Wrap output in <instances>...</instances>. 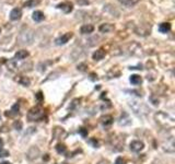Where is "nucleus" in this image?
<instances>
[{
    "label": "nucleus",
    "instance_id": "33",
    "mask_svg": "<svg viewBox=\"0 0 175 164\" xmlns=\"http://www.w3.org/2000/svg\"><path fill=\"white\" fill-rule=\"evenodd\" d=\"M43 159H44L45 161H48V160H49V157H48V154H45V157H43Z\"/></svg>",
    "mask_w": 175,
    "mask_h": 164
},
{
    "label": "nucleus",
    "instance_id": "18",
    "mask_svg": "<svg viewBox=\"0 0 175 164\" xmlns=\"http://www.w3.org/2000/svg\"><path fill=\"white\" fill-rule=\"evenodd\" d=\"M124 6L126 7H134L135 4H137L140 0H119Z\"/></svg>",
    "mask_w": 175,
    "mask_h": 164
},
{
    "label": "nucleus",
    "instance_id": "16",
    "mask_svg": "<svg viewBox=\"0 0 175 164\" xmlns=\"http://www.w3.org/2000/svg\"><path fill=\"white\" fill-rule=\"evenodd\" d=\"M159 30L161 33H168L171 30V24L170 23H161L159 25Z\"/></svg>",
    "mask_w": 175,
    "mask_h": 164
},
{
    "label": "nucleus",
    "instance_id": "9",
    "mask_svg": "<svg viewBox=\"0 0 175 164\" xmlns=\"http://www.w3.org/2000/svg\"><path fill=\"white\" fill-rule=\"evenodd\" d=\"M21 16H22V11L20 9H18V8L13 9L10 12V19L12 20V21H18V20L21 19Z\"/></svg>",
    "mask_w": 175,
    "mask_h": 164
},
{
    "label": "nucleus",
    "instance_id": "5",
    "mask_svg": "<svg viewBox=\"0 0 175 164\" xmlns=\"http://www.w3.org/2000/svg\"><path fill=\"white\" fill-rule=\"evenodd\" d=\"M162 148L164 151L169 152V153H173L175 151V147H174V138L173 137H170V138H166V140L162 142Z\"/></svg>",
    "mask_w": 175,
    "mask_h": 164
},
{
    "label": "nucleus",
    "instance_id": "20",
    "mask_svg": "<svg viewBox=\"0 0 175 164\" xmlns=\"http://www.w3.org/2000/svg\"><path fill=\"white\" fill-rule=\"evenodd\" d=\"M18 82L19 83H21L22 85H24V86H28V85H30V79L29 78H26V77H20L19 79H18Z\"/></svg>",
    "mask_w": 175,
    "mask_h": 164
},
{
    "label": "nucleus",
    "instance_id": "7",
    "mask_svg": "<svg viewBox=\"0 0 175 164\" xmlns=\"http://www.w3.org/2000/svg\"><path fill=\"white\" fill-rule=\"evenodd\" d=\"M130 150L133 152H140L144 148V145H143L142 141H140V140H134V141H131L130 143Z\"/></svg>",
    "mask_w": 175,
    "mask_h": 164
},
{
    "label": "nucleus",
    "instance_id": "15",
    "mask_svg": "<svg viewBox=\"0 0 175 164\" xmlns=\"http://www.w3.org/2000/svg\"><path fill=\"white\" fill-rule=\"evenodd\" d=\"M33 20L36 21V22H41L44 20V13L42 12V11H35L33 13Z\"/></svg>",
    "mask_w": 175,
    "mask_h": 164
},
{
    "label": "nucleus",
    "instance_id": "10",
    "mask_svg": "<svg viewBox=\"0 0 175 164\" xmlns=\"http://www.w3.org/2000/svg\"><path fill=\"white\" fill-rule=\"evenodd\" d=\"M114 25L109 24V23H105L100 26V32L101 33H111L112 31H114Z\"/></svg>",
    "mask_w": 175,
    "mask_h": 164
},
{
    "label": "nucleus",
    "instance_id": "26",
    "mask_svg": "<svg viewBox=\"0 0 175 164\" xmlns=\"http://www.w3.org/2000/svg\"><path fill=\"white\" fill-rule=\"evenodd\" d=\"M78 102H80V100L79 98H76V100H73L72 101V104L70 105V108H71V110H72V108H74L77 106V105H78Z\"/></svg>",
    "mask_w": 175,
    "mask_h": 164
},
{
    "label": "nucleus",
    "instance_id": "31",
    "mask_svg": "<svg viewBox=\"0 0 175 164\" xmlns=\"http://www.w3.org/2000/svg\"><path fill=\"white\" fill-rule=\"evenodd\" d=\"M78 3L79 4H89V1L88 0H78Z\"/></svg>",
    "mask_w": 175,
    "mask_h": 164
},
{
    "label": "nucleus",
    "instance_id": "36",
    "mask_svg": "<svg viewBox=\"0 0 175 164\" xmlns=\"http://www.w3.org/2000/svg\"><path fill=\"white\" fill-rule=\"evenodd\" d=\"M0 32H1V30H0Z\"/></svg>",
    "mask_w": 175,
    "mask_h": 164
},
{
    "label": "nucleus",
    "instance_id": "34",
    "mask_svg": "<svg viewBox=\"0 0 175 164\" xmlns=\"http://www.w3.org/2000/svg\"><path fill=\"white\" fill-rule=\"evenodd\" d=\"M3 145V141H2V139L0 138V147H2Z\"/></svg>",
    "mask_w": 175,
    "mask_h": 164
},
{
    "label": "nucleus",
    "instance_id": "11",
    "mask_svg": "<svg viewBox=\"0 0 175 164\" xmlns=\"http://www.w3.org/2000/svg\"><path fill=\"white\" fill-rule=\"evenodd\" d=\"M29 57V51H24V49H21V51H18L14 55V58L18 60H23Z\"/></svg>",
    "mask_w": 175,
    "mask_h": 164
},
{
    "label": "nucleus",
    "instance_id": "25",
    "mask_svg": "<svg viewBox=\"0 0 175 164\" xmlns=\"http://www.w3.org/2000/svg\"><path fill=\"white\" fill-rule=\"evenodd\" d=\"M79 133L82 135L83 137H86L88 136V129H86V128H80L79 129Z\"/></svg>",
    "mask_w": 175,
    "mask_h": 164
},
{
    "label": "nucleus",
    "instance_id": "14",
    "mask_svg": "<svg viewBox=\"0 0 175 164\" xmlns=\"http://www.w3.org/2000/svg\"><path fill=\"white\" fill-rule=\"evenodd\" d=\"M113 122H114V118H113V116H111V115H105V116L101 117V123H102L103 125H105V126L112 125Z\"/></svg>",
    "mask_w": 175,
    "mask_h": 164
},
{
    "label": "nucleus",
    "instance_id": "17",
    "mask_svg": "<svg viewBox=\"0 0 175 164\" xmlns=\"http://www.w3.org/2000/svg\"><path fill=\"white\" fill-rule=\"evenodd\" d=\"M130 82L133 83L134 85H138L140 84L141 82H142V79H141V77L138 76V75H133V76L130 77Z\"/></svg>",
    "mask_w": 175,
    "mask_h": 164
},
{
    "label": "nucleus",
    "instance_id": "13",
    "mask_svg": "<svg viewBox=\"0 0 175 164\" xmlns=\"http://www.w3.org/2000/svg\"><path fill=\"white\" fill-rule=\"evenodd\" d=\"M104 57H105V51L104 49H98V51H94L93 55H92V58L94 60H101V59H103Z\"/></svg>",
    "mask_w": 175,
    "mask_h": 164
},
{
    "label": "nucleus",
    "instance_id": "2",
    "mask_svg": "<svg viewBox=\"0 0 175 164\" xmlns=\"http://www.w3.org/2000/svg\"><path fill=\"white\" fill-rule=\"evenodd\" d=\"M34 41V33L31 30L22 31L19 35V43L21 45H30Z\"/></svg>",
    "mask_w": 175,
    "mask_h": 164
},
{
    "label": "nucleus",
    "instance_id": "28",
    "mask_svg": "<svg viewBox=\"0 0 175 164\" xmlns=\"http://www.w3.org/2000/svg\"><path fill=\"white\" fill-rule=\"evenodd\" d=\"M11 112H13L14 114H16L18 112H19V105L16 104V105H13V107H12V110Z\"/></svg>",
    "mask_w": 175,
    "mask_h": 164
},
{
    "label": "nucleus",
    "instance_id": "19",
    "mask_svg": "<svg viewBox=\"0 0 175 164\" xmlns=\"http://www.w3.org/2000/svg\"><path fill=\"white\" fill-rule=\"evenodd\" d=\"M59 8L60 9H63L65 11V12H70L71 10H72V4L69 2H66V3H61V4H59Z\"/></svg>",
    "mask_w": 175,
    "mask_h": 164
},
{
    "label": "nucleus",
    "instance_id": "12",
    "mask_svg": "<svg viewBox=\"0 0 175 164\" xmlns=\"http://www.w3.org/2000/svg\"><path fill=\"white\" fill-rule=\"evenodd\" d=\"M93 31H94V26L92 24H84L80 28V32L82 34H91V33H93Z\"/></svg>",
    "mask_w": 175,
    "mask_h": 164
},
{
    "label": "nucleus",
    "instance_id": "6",
    "mask_svg": "<svg viewBox=\"0 0 175 164\" xmlns=\"http://www.w3.org/2000/svg\"><path fill=\"white\" fill-rule=\"evenodd\" d=\"M39 155H41V151H39V149H38L37 147H35V145L31 147V148L28 150V152H26V158H28V160H30V161L36 160Z\"/></svg>",
    "mask_w": 175,
    "mask_h": 164
},
{
    "label": "nucleus",
    "instance_id": "27",
    "mask_svg": "<svg viewBox=\"0 0 175 164\" xmlns=\"http://www.w3.org/2000/svg\"><path fill=\"white\" fill-rule=\"evenodd\" d=\"M115 164H125V160L121 157L116 159V161H115Z\"/></svg>",
    "mask_w": 175,
    "mask_h": 164
},
{
    "label": "nucleus",
    "instance_id": "30",
    "mask_svg": "<svg viewBox=\"0 0 175 164\" xmlns=\"http://www.w3.org/2000/svg\"><path fill=\"white\" fill-rule=\"evenodd\" d=\"M36 98H37L38 101H42V100H43V94H42V92H38L37 94H36Z\"/></svg>",
    "mask_w": 175,
    "mask_h": 164
},
{
    "label": "nucleus",
    "instance_id": "4",
    "mask_svg": "<svg viewBox=\"0 0 175 164\" xmlns=\"http://www.w3.org/2000/svg\"><path fill=\"white\" fill-rule=\"evenodd\" d=\"M43 116H44V110H43L42 107H39V106L32 107L29 110V113H28V118H29V120H31V122L39 120Z\"/></svg>",
    "mask_w": 175,
    "mask_h": 164
},
{
    "label": "nucleus",
    "instance_id": "35",
    "mask_svg": "<svg viewBox=\"0 0 175 164\" xmlns=\"http://www.w3.org/2000/svg\"><path fill=\"white\" fill-rule=\"evenodd\" d=\"M0 164H11L10 162H7V161H3V162H1Z\"/></svg>",
    "mask_w": 175,
    "mask_h": 164
},
{
    "label": "nucleus",
    "instance_id": "24",
    "mask_svg": "<svg viewBox=\"0 0 175 164\" xmlns=\"http://www.w3.org/2000/svg\"><path fill=\"white\" fill-rule=\"evenodd\" d=\"M7 157H9V151L0 148V158H7Z\"/></svg>",
    "mask_w": 175,
    "mask_h": 164
},
{
    "label": "nucleus",
    "instance_id": "23",
    "mask_svg": "<svg viewBox=\"0 0 175 164\" xmlns=\"http://www.w3.org/2000/svg\"><path fill=\"white\" fill-rule=\"evenodd\" d=\"M13 128L16 130H22V128H23V124H22V122L21 120H16L14 123H13Z\"/></svg>",
    "mask_w": 175,
    "mask_h": 164
},
{
    "label": "nucleus",
    "instance_id": "3",
    "mask_svg": "<svg viewBox=\"0 0 175 164\" xmlns=\"http://www.w3.org/2000/svg\"><path fill=\"white\" fill-rule=\"evenodd\" d=\"M129 106L131 107V110H134V113L138 115V116L142 117L148 113V108L146 107V105H143L142 103H139V102L131 101L129 103Z\"/></svg>",
    "mask_w": 175,
    "mask_h": 164
},
{
    "label": "nucleus",
    "instance_id": "32",
    "mask_svg": "<svg viewBox=\"0 0 175 164\" xmlns=\"http://www.w3.org/2000/svg\"><path fill=\"white\" fill-rule=\"evenodd\" d=\"M84 67H86V65H80V66L78 67V69H80V70H84Z\"/></svg>",
    "mask_w": 175,
    "mask_h": 164
},
{
    "label": "nucleus",
    "instance_id": "29",
    "mask_svg": "<svg viewBox=\"0 0 175 164\" xmlns=\"http://www.w3.org/2000/svg\"><path fill=\"white\" fill-rule=\"evenodd\" d=\"M96 164H111V163H109V161H108V160H105V159H103V160L99 161Z\"/></svg>",
    "mask_w": 175,
    "mask_h": 164
},
{
    "label": "nucleus",
    "instance_id": "1",
    "mask_svg": "<svg viewBox=\"0 0 175 164\" xmlns=\"http://www.w3.org/2000/svg\"><path fill=\"white\" fill-rule=\"evenodd\" d=\"M154 119L156 124L164 129H172L175 126V120L170 114L165 112H158L154 115Z\"/></svg>",
    "mask_w": 175,
    "mask_h": 164
},
{
    "label": "nucleus",
    "instance_id": "8",
    "mask_svg": "<svg viewBox=\"0 0 175 164\" xmlns=\"http://www.w3.org/2000/svg\"><path fill=\"white\" fill-rule=\"evenodd\" d=\"M71 37H72V33H71V32H68V33H66V34H64V35H61L60 37L56 40V44H57V45L66 44L67 42H69V40Z\"/></svg>",
    "mask_w": 175,
    "mask_h": 164
},
{
    "label": "nucleus",
    "instance_id": "22",
    "mask_svg": "<svg viewBox=\"0 0 175 164\" xmlns=\"http://www.w3.org/2000/svg\"><path fill=\"white\" fill-rule=\"evenodd\" d=\"M66 145H64V143H58L57 145H56V151L59 153V154H61V153H65L66 152Z\"/></svg>",
    "mask_w": 175,
    "mask_h": 164
},
{
    "label": "nucleus",
    "instance_id": "21",
    "mask_svg": "<svg viewBox=\"0 0 175 164\" xmlns=\"http://www.w3.org/2000/svg\"><path fill=\"white\" fill-rule=\"evenodd\" d=\"M39 1L38 0H28L25 3H24V7H28V8H33V7L37 6Z\"/></svg>",
    "mask_w": 175,
    "mask_h": 164
}]
</instances>
